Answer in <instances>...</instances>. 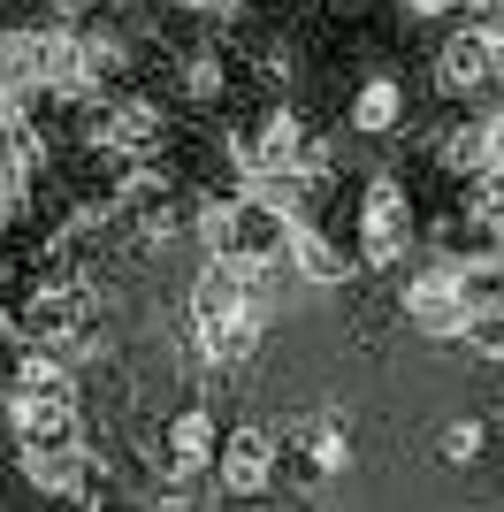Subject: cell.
I'll list each match as a JSON object with an SVG mask.
<instances>
[{
	"instance_id": "cell-6",
	"label": "cell",
	"mask_w": 504,
	"mask_h": 512,
	"mask_svg": "<svg viewBox=\"0 0 504 512\" xmlns=\"http://www.w3.org/2000/svg\"><path fill=\"white\" fill-rule=\"evenodd\" d=\"M405 321L420 337H459L466 329V291H459V268H420L405 283Z\"/></svg>"
},
{
	"instance_id": "cell-4",
	"label": "cell",
	"mask_w": 504,
	"mask_h": 512,
	"mask_svg": "<svg viewBox=\"0 0 504 512\" xmlns=\"http://www.w3.org/2000/svg\"><path fill=\"white\" fill-rule=\"evenodd\" d=\"M405 253H413V192H405L398 176H375L359 192V260L390 268Z\"/></svg>"
},
{
	"instance_id": "cell-3",
	"label": "cell",
	"mask_w": 504,
	"mask_h": 512,
	"mask_svg": "<svg viewBox=\"0 0 504 512\" xmlns=\"http://www.w3.org/2000/svg\"><path fill=\"white\" fill-rule=\"evenodd\" d=\"M16 436H23V451L77 444V390H69L62 367H31L16 383Z\"/></svg>"
},
{
	"instance_id": "cell-16",
	"label": "cell",
	"mask_w": 504,
	"mask_h": 512,
	"mask_svg": "<svg viewBox=\"0 0 504 512\" xmlns=\"http://www.w3.org/2000/svg\"><path fill=\"white\" fill-rule=\"evenodd\" d=\"M474 31H482V39H489V46H497V62H504V0H489V16H482V23H474Z\"/></svg>"
},
{
	"instance_id": "cell-10",
	"label": "cell",
	"mask_w": 504,
	"mask_h": 512,
	"mask_svg": "<svg viewBox=\"0 0 504 512\" xmlns=\"http://www.w3.org/2000/svg\"><path fill=\"white\" fill-rule=\"evenodd\" d=\"M352 130H367V138H398L405 130V85L398 77H367L352 92Z\"/></svg>"
},
{
	"instance_id": "cell-18",
	"label": "cell",
	"mask_w": 504,
	"mask_h": 512,
	"mask_svg": "<svg viewBox=\"0 0 504 512\" xmlns=\"http://www.w3.org/2000/svg\"><path fill=\"white\" fill-rule=\"evenodd\" d=\"M489 130V176H504V115H497V123H482Z\"/></svg>"
},
{
	"instance_id": "cell-12",
	"label": "cell",
	"mask_w": 504,
	"mask_h": 512,
	"mask_svg": "<svg viewBox=\"0 0 504 512\" xmlns=\"http://www.w3.org/2000/svg\"><path fill=\"white\" fill-rule=\"evenodd\" d=\"M39 85V31H0V92Z\"/></svg>"
},
{
	"instance_id": "cell-14",
	"label": "cell",
	"mask_w": 504,
	"mask_h": 512,
	"mask_svg": "<svg viewBox=\"0 0 504 512\" xmlns=\"http://www.w3.org/2000/svg\"><path fill=\"white\" fill-rule=\"evenodd\" d=\"M459 337H474V352H489V360H504V299H497V306H474Z\"/></svg>"
},
{
	"instance_id": "cell-9",
	"label": "cell",
	"mask_w": 504,
	"mask_h": 512,
	"mask_svg": "<svg viewBox=\"0 0 504 512\" xmlns=\"http://www.w3.org/2000/svg\"><path fill=\"white\" fill-rule=\"evenodd\" d=\"M161 467L176 474V482H184V474H207V467H214V421H207V413H176V421H168Z\"/></svg>"
},
{
	"instance_id": "cell-8",
	"label": "cell",
	"mask_w": 504,
	"mask_h": 512,
	"mask_svg": "<svg viewBox=\"0 0 504 512\" xmlns=\"http://www.w3.org/2000/svg\"><path fill=\"white\" fill-rule=\"evenodd\" d=\"M84 291L77 283H46V291H31V306H23V337H39V344H69L84 337Z\"/></svg>"
},
{
	"instance_id": "cell-5",
	"label": "cell",
	"mask_w": 504,
	"mask_h": 512,
	"mask_svg": "<svg viewBox=\"0 0 504 512\" xmlns=\"http://www.w3.org/2000/svg\"><path fill=\"white\" fill-rule=\"evenodd\" d=\"M214 482H222V497H268L275 490V428H230V444H214Z\"/></svg>"
},
{
	"instance_id": "cell-2",
	"label": "cell",
	"mask_w": 504,
	"mask_h": 512,
	"mask_svg": "<svg viewBox=\"0 0 504 512\" xmlns=\"http://www.w3.org/2000/svg\"><path fill=\"white\" fill-rule=\"evenodd\" d=\"M230 153H237V169H245L252 184H291V176L306 169V130H298L291 107H260L230 138Z\"/></svg>"
},
{
	"instance_id": "cell-17",
	"label": "cell",
	"mask_w": 504,
	"mask_h": 512,
	"mask_svg": "<svg viewBox=\"0 0 504 512\" xmlns=\"http://www.w3.org/2000/svg\"><path fill=\"white\" fill-rule=\"evenodd\" d=\"M459 0H405V16H420V23H436V16H451Z\"/></svg>"
},
{
	"instance_id": "cell-15",
	"label": "cell",
	"mask_w": 504,
	"mask_h": 512,
	"mask_svg": "<svg viewBox=\"0 0 504 512\" xmlns=\"http://www.w3.org/2000/svg\"><path fill=\"white\" fill-rule=\"evenodd\" d=\"M482 436H489L482 421H451V428H443V459H451V467H466V459H482Z\"/></svg>"
},
{
	"instance_id": "cell-11",
	"label": "cell",
	"mask_w": 504,
	"mask_h": 512,
	"mask_svg": "<svg viewBox=\"0 0 504 512\" xmlns=\"http://www.w3.org/2000/svg\"><path fill=\"white\" fill-rule=\"evenodd\" d=\"M436 153H443V169H451V176H482L489 169V130L482 123H451Z\"/></svg>"
},
{
	"instance_id": "cell-1",
	"label": "cell",
	"mask_w": 504,
	"mask_h": 512,
	"mask_svg": "<svg viewBox=\"0 0 504 512\" xmlns=\"http://www.w3.org/2000/svg\"><path fill=\"white\" fill-rule=\"evenodd\" d=\"M207 237H214V253H222V260H237V268H252V276H275V268L291 260L298 214L283 207L275 192H245V199H230V207L207 214Z\"/></svg>"
},
{
	"instance_id": "cell-13",
	"label": "cell",
	"mask_w": 504,
	"mask_h": 512,
	"mask_svg": "<svg viewBox=\"0 0 504 512\" xmlns=\"http://www.w3.org/2000/svg\"><path fill=\"white\" fill-rule=\"evenodd\" d=\"M291 253H298V268H306L314 283H344L352 276V253H336L329 237H291Z\"/></svg>"
},
{
	"instance_id": "cell-7",
	"label": "cell",
	"mask_w": 504,
	"mask_h": 512,
	"mask_svg": "<svg viewBox=\"0 0 504 512\" xmlns=\"http://www.w3.org/2000/svg\"><path fill=\"white\" fill-rule=\"evenodd\" d=\"M497 85V46L482 39V31H451V39L436 46V92L443 100H474V92Z\"/></svg>"
}]
</instances>
